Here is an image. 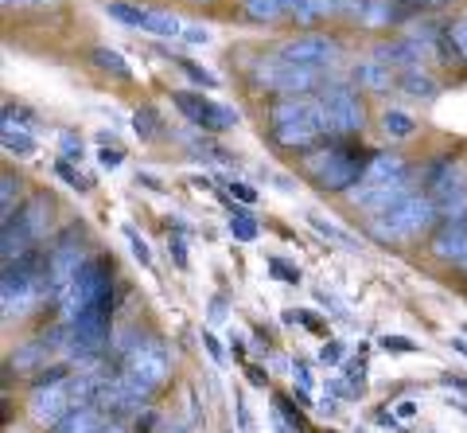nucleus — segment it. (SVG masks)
Segmentation results:
<instances>
[{"instance_id": "nucleus-35", "label": "nucleus", "mask_w": 467, "mask_h": 433, "mask_svg": "<svg viewBox=\"0 0 467 433\" xmlns=\"http://www.w3.org/2000/svg\"><path fill=\"white\" fill-rule=\"evenodd\" d=\"M347 379L355 391H362V386H367V364H347Z\"/></svg>"}, {"instance_id": "nucleus-23", "label": "nucleus", "mask_w": 467, "mask_h": 433, "mask_svg": "<svg viewBox=\"0 0 467 433\" xmlns=\"http://www.w3.org/2000/svg\"><path fill=\"white\" fill-rule=\"evenodd\" d=\"M312 227L319 230V235H324V238H331V242H339V247L343 250H358V238L355 235H350V230H343V227H335V223H324V219H319V215H312Z\"/></svg>"}, {"instance_id": "nucleus-28", "label": "nucleus", "mask_w": 467, "mask_h": 433, "mask_svg": "<svg viewBox=\"0 0 467 433\" xmlns=\"http://www.w3.org/2000/svg\"><path fill=\"white\" fill-rule=\"evenodd\" d=\"M125 242H129V250H133V258H137L140 266H152V250H149V242H144L133 227H125Z\"/></svg>"}, {"instance_id": "nucleus-14", "label": "nucleus", "mask_w": 467, "mask_h": 433, "mask_svg": "<svg viewBox=\"0 0 467 433\" xmlns=\"http://www.w3.org/2000/svg\"><path fill=\"white\" fill-rule=\"evenodd\" d=\"M355 79H358V90L367 94H386L398 86V75H393V67L386 59H362L355 67Z\"/></svg>"}, {"instance_id": "nucleus-36", "label": "nucleus", "mask_w": 467, "mask_h": 433, "mask_svg": "<svg viewBox=\"0 0 467 433\" xmlns=\"http://www.w3.org/2000/svg\"><path fill=\"white\" fill-rule=\"evenodd\" d=\"M180 39H187V43H211V32H207V27H199V24H183Z\"/></svg>"}, {"instance_id": "nucleus-16", "label": "nucleus", "mask_w": 467, "mask_h": 433, "mask_svg": "<svg viewBox=\"0 0 467 433\" xmlns=\"http://www.w3.org/2000/svg\"><path fill=\"white\" fill-rule=\"evenodd\" d=\"M398 86L409 94V98H417V102H436V94H441V86H436V79L432 75H425L420 67H413V70H401L398 75Z\"/></svg>"}, {"instance_id": "nucleus-47", "label": "nucleus", "mask_w": 467, "mask_h": 433, "mask_svg": "<svg viewBox=\"0 0 467 433\" xmlns=\"http://www.w3.org/2000/svg\"><path fill=\"white\" fill-rule=\"evenodd\" d=\"M436 5H448V0H436Z\"/></svg>"}, {"instance_id": "nucleus-48", "label": "nucleus", "mask_w": 467, "mask_h": 433, "mask_svg": "<svg viewBox=\"0 0 467 433\" xmlns=\"http://www.w3.org/2000/svg\"><path fill=\"white\" fill-rule=\"evenodd\" d=\"M5 5H12V0H5Z\"/></svg>"}, {"instance_id": "nucleus-22", "label": "nucleus", "mask_w": 467, "mask_h": 433, "mask_svg": "<svg viewBox=\"0 0 467 433\" xmlns=\"http://www.w3.org/2000/svg\"><path fill=\"white\" fill-rule=\"evenodd\" d=\"M230 235L238 238V242H254V238L261 235L257 219H254V215L245 211V207H234V211H230Z\"/></svg>"}, {"instance_id": "nucleus-10", "label": "nucleus", "mask_w": 467, "mask_h": 433, "mask_svg": "<svg viewBox=\"0 0 467 433\" xmlns=\"http://www.w3.org/2000/svg\"><path fill=\"white\" fill-rule=\"evenodd\" d=\"M171 102L195 129H202V133H226V129L238 125V110L214 102V98H207L202 90H180Z\"/></svg>"}, {"instance_id": "nucleus-29", "label": "nucleus", "mask_w": 467, "mask_h": 433, "mask_svg": "<svg viewBox=\"0 0 467 433\" xmlns=\"http://www.w3.org/2000/svg\"><path fill=\"white\" fill-rule=\"evenodd\" d=\"M180 70H183V75H187V79H192V82H199V86H207V90H214V86H218V79L211 75V70H207V67H195L192 59H180Z\"/></svg>"}, {"instance_id": "nucleus-21", "label": "nucleus", "mask_w": 467, "mask_h": 433, "mask_svg": "<svg viewBox=\"0 0 467 433\" xmlns=\"http://www.w3.org/2000/svg\"><path fill=\"white\" fill-rule=\"evenodd\" d=\"M0 144H5V153L8 156H20V161H27V156H36V137L32 133H24V129H5L0 133Z\"/></svg>"}, {"instance_id": "nucleus-15", "label": "nucleus", "mask_w": 467, "mask_h": 433, "mask_svg": "<svg viewBox=\"0 0 467 433\" xmlns=\"http://www.w3.org/2000/svg\"><path fill=\"white\" fill-rule=\"evenodd\" d=\"M106 422H109V414H101L98 407H78V410H70L51 433H101Z\"/></svg>"}, {"instance_id": "nucleus-27", "label": "nucleus", "mask_w": 467, "mask_h": 433, "mask_svg": "<svg viewBox=\"0 0 467 433\" xmlns=\"http://www.w3.org/2000/svg\"><path fill=\"white\" fill-rule=\"evenodd\" d=\"M55 176L63 180L67 187H75V192H86V187H90V180H86L82 172L70 168V161H55Z\"/></svg>"}, {"instance_id": "nucleus-25", "label": "nucleus", "mask_w": 467, "mask_h": 433, "mask_svg": "<svg viewBox=\"0 0 467 433\" xmlns=\"http://www.w3.org/2000/svg\"><path fill=\"white\" fill-rule=\"evenodd\" d=\"M149 36H168V39H175V36H183V24L175 20V16H168V12H152V20H149V27H144Z\"/></svg>"}, {"instance_id": "nucleus-19", "label": "nucleus", "mask_w": 467, "mask_h": 433, "mask_svg": "<svg viewBox=\"0 0 467 433\" xmlns=\"http://www.w3.org/2000/svg\"><path fill=\"white\" fill-rule=\"evenodd\" d=\"M90 59H94L98 70H106V75H113V79H121V82L133 79V67H129L113 48H94V51H90Z\"/></svg>"}, {"instance_id": "nucleus-13", "label": "nucleus", "mask_w": 467, "mask_h": 433, "mask_svg": "<svg viewBox=\"0 0 467 433\" xmlns=\"http://www.w3.org/2000/svg\"><path fill=\"white\" fill-rule=\"evenodd\" d=\"M432 254L441 258V262L467 266V211L441 223V230H436V238H432Z\"/></svg>"}, {"instance_id": "nucleus-45", "label": "nucleus", "mask_w": 467, "mask_h": 433, "mask_svg": "<svg viewBox=\"0 0 467 433\" xmlns=\"http://www.w3.org/2000/svg\"><path fill=\"white\" fill-rule=\"evenodd\" d=\"M451 348H456L460 355H467V340H451Z\"/></svg>"}, {"instance_id": "nucleus-4", "label": "nucleus", "mask_w": 467, "mask_h": 433, "mask_svg": "<svg viewBox=\"0 0 467 433\" xmlns=\"http://www.w3.org/2000/svg\"><path fill=\"white\" fill-rule=\"evenodd\" d=\"M51 230V199L47 195H32L27 204H20L8 219H0V258L5 266H12V258H24L27 250H36V242L47 238Z\"/></svg>"}, {"instance_id": "nucleus-44", "label": "nucleus", "mask_w": 467, "mask_h": 433, "mask_svg": "<svg viewBox=\"0 0 467 433\" xmlns=\"http://www.w3.org/2000/svg\"><path fill=\"white\" fill-rule=\"evenodd\" d=\"M24 8H43V5H55V0H20Z\"/></svg>"}, {"instance_id": "nucleus-8", "label": "nucleus", "mask_w": 467, "mask_h": 433, "mask_svg": "<svg viewBox=\"0 0 467 433\" xmlns=\"http://www.w3.org/2000/svg\"><path fill=\"white\" fill-rule=\"evenodd\" d=\"M254 82L281 98H308L327 82V75L324 70H312V67H296V63L281 59V55H265V59L254 63Z\"/></svg>"}, {"instance_id": "nucleus-41", "label": "nucleus", "mask_w": 467, "mask_h": 433, "mask_svg": "<svg viewBox=\"0 0 467 433\" xmlns=\"http://www.w3.org/2000/svg\"><path fill=\"white\" fill-rule=\"evenodd\" d=\"M413 414H417V402L413 398H401L398 402V417H413Z\"/></svg>"}, {"instance_id": "nucleus-39", "label": "nucleus", "mask_w": 467, "mask_h": 433, "mask_svg": "<svg viewBox=\"0 0 467 433\" xmlns=\"http://www.w3.org/2000/svg\"><path fill=\"white\" fill-rule=\"evenodd\" d=\"M168 250H171V258H175V266L183 269V266H187V247H183V238H180V235L171 238V247H168Z\"/></svg>"}, {"instance_id": "nucleus-46", "label": "nucleus", "mask_w": 467, "mask_h": 433, "mask_svg": "<svg viewBox=\"0 0 467 433\" xmlns=\"http://www.w3.org/2000/svg\"><path fill=\"white\" fill-rule=\"evenodd\" d=\"M164 433H183V429H180V426H171V429H164Z\"/></svg>"}, {"instance_id": "nucleus-40", "label": "nucleus", "mask_w": 467, "mask_h": 433, "mask_svg": "<svg viewBox=\"0 0 467 433\" xmlns=\"http://www.w3.org/2000/svg\"><path fill=\"white\" fill-rule=\"evenodd\" d=\"M319 359H324V364H339V359H343V348H339V343H324V352H319Z\"/></svg>"}, {"instance_id": "nucleus-50", "label": "nucleus", "mask_w": 467, "mask_h": 433, "mask_svg": "<svg viewBox=\"0 0 467 433\" xmlns=\"http://www.w3.org/2000/svg\"><path fill=\"white\" fill-rule=\"evenodd\" d=\"M195 5H199V0H195Z\"/></svg>"}, {"instance_id": "nucleus-33", "label": "nucleus", "mask_w": 467, "mask_h": 433, "mask_svg": "<svg viewBox=\"0 0 467 433\" xmlns=\"http://www.w3.org/2000/svg\"><path fill=\"white\" fill-rule=\"evenodd\" d=\"M378 343H382V348H386V352H401V355H409V352H417V343H413V340H409V336H382V340H378Z\"/></svg>"}, {"instance_id": "nucleus-37", "label": "nucleus", "mask_w": 467, "mask_h": 433, "mask_svg": "<svg viewBox=\"0 0 467 433\" xmlns=\"http://www.w3.org/2000/svg\"><path fill=\"white\" fill-rule=\"evenodd\" d=\"M226 187H230V195H238V199H242V204H254V199H257L254 187H250V184H242V180H230Z\"/></svg>"}, {"instance_id": "nucleus-6", "label": "nucleus", "mask_w": 467, "mask_h": 433, "mask_svg": "<svg viewBox=\"0 0 467 433\" xmlns=\"http://www.w3.org/2000/svg\"><path fill=\"white\" fill-rule=\"evenodd\" d=\"M420 184H425V195L436 204L441 219L467 211V164L460 156H436L420 168Z\"/></svg>"}, {"instance_id": "nucleus-2", "label": "nucleus", "mask_w": 467, "mask_h": 433, "mask_svg": "<svg viewBox=\"0 0 467 433\" xmlns=\"http://www.w3.org/2000/svg\"><path fill=\"white\" fill-rule=\"evenodd\" d=\"M47 297H51L47 254L27 250L24 258H16V266H5V281H0V305H5V321H20V316L36 312Z\"/></svg>"}, {"instance_id": "nucleus-7", "label": "nucleus", "mask_w": 467, "mask_h": 433, "mask_svg": "<svg viewBox=\"0 0 467 433\" xmlns=\"http://www.w3.org/2000/svg\"><path fill=\"white\" fill-rule=\"evenodd\" d=\"M316 102L324 110V121H327V133L331 137H355L367 129V102L355 86L347 82H324L316 90Z\"/></svg>"}, {"instance_id": "nucleus-5", "label": "nucleus", "mask_w": 467, "mask_h": 433, "mask_svg": "<svg viewBox=\"0 0 467 433\" xmlns=\"http://www.w3.org/2000/svg\"><path fill=\"white\" fill-rule=\"evenodd\" d=\"M436 219H441V211H436V204L429 195H409L401 199V204H393L389 211L382 215H370V235L378 242H405V238H420L425 230L436 227Z\"/></svg>"}, {"instance_id": "nucleus-26", "label": "nucleus", "mask_w": 467, "mask_h": 433, "mask_svg": "<svg viewBox=\"0 0 467 433\" xmlns=\"http://www.w3.org/2000/svg\"><path fill=\"white\" fill-rule=\"evenodd\" d=\"M16 199H20V180L5 172V180H0V207H5V219L12 211H16Z\"/></svg>"}, {"instance_id": "nucleus-31", "label": "nucleus", "mask_w": 467, "mask_h": 433, "mask_svg": "<svg viewBox=\"0 0 467 433\" xmlns=\"http://www.w3.org/2000/svg\"><path fill=\"white\" fill-rule=\"evenodd\" d=\"M58 149H63V161H82V137L78 133H63L58 137Z\"/></svg>"}, {"instance_id": "nucleus-3", "label": "nucleus", "mask_w": 467, "mask_h": 433, "mask_svg": "<svg viewBox=\"0 0 467 433\" xmlns=\"http://www.w3.org/2000/svg\"><path fill=\"white\" fill-rule=\"evenodd\" d=\"M370 156L374 153H362V149H350V144H319L308 156V172L316 187L335 195H350L355 187L367 180V168H370Z\"/></svg>"}, {"instance_id": "nucleus-34", "label": "nucleus", "mask_w": 467, "mask_h": 433, "mask_svg": "<svg viewBox=\"0 0 467 433\" xmlns=\"http://www.w3.org/2000/svg\"><path fill=\"white\" fill-rule=\"evenodd\" d=\"M451 27V39H456V48L463 55V63H467V16H460L456 24H448Z\"/></svg>"}, {"instance_id": "nucleus-20", "label": "nucleus", "mask_w": 467, "mask_h": 433, "mask_svg": "<svg viewBox=\"0 0 467 433\" xmlns=\"http://www.w3.org/2000/svg\"><path fill=\"white\" fill-rule=\"evenodd\" d=\"M242 12H245V20H254V24H269L281 16V12H288V0H242Z\"/></svg>"}, {"instance_id": "nucleus-43", "label": "nucleus", "mask_w": 467, "mask_h": 433, "mask_svg": "<svg viewBox=\"0 0 467 433\" xmlns=\"http://www.w3.org/2000/svg\"><path fill=\"white\" fill-rule=\"evenodd\" d=\"M101 433H129V429H125V422H106V429H101Z\"/></svg>"}, {"instance_id": "nucleus-32", "label": "nucleus", "mask_w": 467, "mask_h": 433, "mask_svg": "<svg viewBox=\"0 0 467 433\" xmlns=\"http://www.w3.org/2000/svg\"><path fill=\"white\" fill-rule=\"evenodd\" d=\"M121 161H125V153L117 149V144H106V149H98V164L106 168V172H113V168H121Z\"/></svg>"}, {"instance_id": "nucleus-42", "label": "nucleus", "mask_w": 467, "mask_h": 433, "mask_svg": "<svg viewBox=\"0 0 467 433\" xmlns=\"http://www.w3.org/2000/svg\"><path fill=\"white\" fill-rule=\"evenodd\" d=\"M250 383H254V386H265V383H269V375H261L257 367H250Z\"/></svg>"}, {"instance_id": "nucleus-11", "label": "nucleus", "mask_w": 467, "mask_h": 433, "mask_svg": "<svg viewBox=\"0 0 467 433\" xmlns=\"http://www.w3.org/2000/svg\"><path fill=\"white\" fill-rule=\"evenodd\" d=\"M413 195V168L401 172V176H393V180H367V184H358L355 192L347 195V204L350 207H358V211H367V215H382L389 211L393 204H401V199Z\"/></svg>"}, {"instance_id": "nucleus-38", "label": "nucleus", "mask_w": 467, "mask_h": 433, "mask_svg": "<svg viewBox=\"0 0 467 433\" xmlns=\"http://www.w3.org/2000/svg\"><path fill=\"white\" fill-rule=\"evenodd\" d=\"M202 348H207L211 352V359H214V364H223V343H218V336H214V332H202Z\"/></svg>"}, {"instance_id": "nucleus-24", "label": "nucleus", "mask_w": 467, "mask_h": 433, "mask_svg": "<svg viewBox=\"0 0 467 433\" xmlns=\"http://www.w3.org/2000/svg\"><path fill=\"white\" fill-rule=\"evenodd\" d=\"M133 129H137L140 141H156V137H160V118H156V110H152V106H140V110L133 113Z\"/></svg>"}, {"instance_id": "nucleus-1", "label": "nucleus", "mask_w": 467, "mask_h": 433, "mask_svg": "<svg viewBox=\"0 0 467 433\" xmlns=\"http://www.w3.org/2000/svg\"><path fill=\"white\" fill-rule=\"evenodd\" d=\"M269 133H273V141L281 144V149H296V153H312L331 137L316 94H308V98H276V102L269 106Z\"/></svg>"}, {"instance_id": "nucleus-12", "label": "nucleus", "mask_w": 467, "mask_h": 433, "mask_svg": "<svg viewBox=\"0 0 467 433\" xmlns=\"http://www.w3.org/2000/svg\"><path fill=\"white\" fill-rule=\"evenodd\" d=\"M281 59L288 63H296V67H312V70H327L339 63V55H343V43L335 39V36H319V32H308V36H296V39H288L281 43Z\"/></svg>"}, {"instance_id": "nucleus-17", "label": "nucleus", "mask_w": 467, "mask_h": 433, "mask_svg": "<svg viewBox=\"0 0 467 433\" xmlns=\"http://www.w3.org/2000/svg\"><path fill=\"white\" fill-rule=\"evenodd\" d=\"M106 16L109 20H117L121 27H149V20H152V8H140V5H129V0H109L106 5Z\"/></svg>"}, {"instance_id": "nucleus-49", "label": "nucleus", "mask_w": 467, "mask_h": 433, "mask_svg": "<svg viewBox=\"0 0 467 433\" xmlns=\"http://www.w3.org/2000/svg\"><path fill=\"white\" fill-rule=\"evenodd\" d=\"M463 332H467V324H463Z\"/></svg>"}, {"instance_id": "nucleus-18", "label": "nucleus", "mask_w": 467, "mask_h": 433, "mask_svg": "<svg viewBox=\"0 0 467 433\" xmlns=\"http://www.w3.org/2000/svg\"><path fill=\"white\" fill-rule=\"evenodd\" d=\"M417 118L409 110H386L382 113V133L393 141H405V137H417Z\"/></svg>"}, {"instance_id": "nucleus-30", "label": "nucleus", "mask_w": 467, "mask_h": 433, "mask_svg": "<svg viewBox=\"0 0 467 433\" xmlns=\"http://www.w3.org/2000/svg\"><path fill=\"white\" fill-rule=\"evenodd\" d=\"M269 273H273L276 281H285V285H300V269L288 266L285 258H269Z\"/></svg>"}, {"instance_id": "nucleus-9", "label": "nucleus", "mask_w": 467, "mask_h": 433, "mask_svg": "<svg viewBox=\"0 0 467 433\" xmlns=\"http://www.w3.org/2000/svg\"><path fill=\"white\" fill-rule=\"evenodd\" d=\"M168 371H171V359H168V348L160 340H140L121 364V375L129 383H137L144 395H156L160 386H164Z\"/></svg>"}]
</instances>
